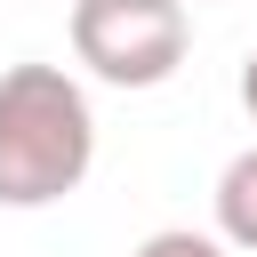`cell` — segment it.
Wrapping results in <instances>:
<instances>
[{
	"mask_svg": "<svg viewBox=\"0 0 257 257\" xmlns=\"http://www.w3.org/2000/svg\"><path fill=\"white\" fill-rule=\"evenodd\" d=\"M185 0H72V56L104 88H161L185 64Z\"/></svg>",
	"mask_w": 257,
	"mask_h": 257,
	"instance_id": "7a4b0ae2",
	"label": "cell"
},
{
	"mask_svg": "<svg viewBox=\"0 0 257 257\" xmlns=\"http://www.w3.org/2000/svg\"><path fill=\"white\" fill-rule=\"evenodd\" d=\"M241 104H249V120H257V48L241 56Z\"/></svg>",
	"mask_w": 257,
	"mask_h": 257,
	"instance_id": "5b68a950",
	"label": "cell"
},
{
	"mask_svg": "<svg viewBox=\"0 0 257 257\" xmlns=\"http://www.w3.org/2000/svg\"><path fill=\"white\" fill-rule=\"evenodd\" d=\"M96 169V112L64 64L0 72V209H48Z\"/></svg>",
	"mask_w": 257,
	"mask_h": 257,
	"instance_id": "6da1fadb",
	"label": "cell"
},
{
	"mask_svg": "<svg viewBox=\"0 0 257 257\" xmlns=\"http://www.w3.org/2000/svg\"><path fill=\"white\" fill-rule=\"evenodd\" d=\"M128 257H233L217 233H193V225H161V233H145Z\"/></svg>",
	"mask_w": 257,
	"mask_h": 257,
	"instance_id": "277c9868",
	"label": "cell"
},
{
	"mask_svg": "<svg viewBox=\"0 0 257 257\" xmlns=\"http://www.w3.org/2000/svg\"><path fill=\"white\" fill-rule=\"evenodd\" d=\"M209 209H217V241L257 257V145H249V153H233V161L217 169V193H209Z\"/></svg>",
	"mask_w": 257,
	"mask_h": 257,
	"instance_id": "3957f363",
	"label": "cell"
}]
</instances>
